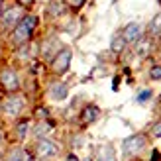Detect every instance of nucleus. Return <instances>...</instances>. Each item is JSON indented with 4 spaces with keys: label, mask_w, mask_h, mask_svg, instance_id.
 <instances>
[{
    "label": "nucleus",
    "mask_w": 161,
    "mask_h": 161,
    "mask_svg": "<svg viewBox=\"0 0 161 161\" xmlns=\"http://www.w3.org/2000/svg\"><path fill=\"white\" fill-rule=\"evenodd\" d=\"M149 77L155 79V80H159V79H161V67H153V69L149 71Z\"/></svg>",
    "instance_id": "16"
},
{
    "label": "nucleus",
    "mask_w": 161,
    "mask_h": 161,
    "mask_svg": "<svg viewBox=\"0 0 161 161\" xmlns=\"http://www.w3.org/2000/svg\"><path fill=\"white\" fill-rule=\"evenodd\" d=\"M98 114H100V110L96 108V106H86L83 110V114H80V120L88 124V122H94V120L98 118Z\"/></svg>",
    "instance_id": "9"
},
{
    "label": "nucleus",
    "mask_w": 161,
    "mask_h": 161,
    "mask_svg": "<svg viewBox=\"0 0 161 161\" xmlns=\"http://www.w3.org/2000/svg\"><path fill=\"white\" fill-rule=\"evenodd\" d=\"M57 151H59V147L55 146L53 142H49V140H42V142L37 143V155L43 157V159L57 155Z\"/></svg>",
    "instance_id": "6"
},
{
    "label": "nucleus",
    "mask_w": 161,
    "mask_h": 161,
    "mask_svg": "<svg viewBox=\"0 0 161 161\" xmlns=\"http://www.w3.org/2000/svg\"><path fill=\"white\" fill-rule=\"evenodd\" d=\"M149 96H151V91H142V92L138 94V102H146Z\"/></svg>",
    "instance_id": "18"
},
{
    "label": "nucleus",
    "mask_w": 161,
    "mask_h": 161,
    "mask_svg": "<svg viewBox=\"0 0 161 161\" xmlns=\"http://www.w3.org/2000/svg\"><path fill=\"white\" fill-rule=\"evenodd\" d=\"M161 31V14H157L153 20H151V24H149V34L151 36H157Z\"/></svg>",
    "instance_id": "14"
},
{
    "label": "nucleus",
    "mask_w": 161,
    "mask_h": 161,
    "mask_svg": "<svg viewBox=\"0 0 161 161\" xmlns=\"http://www.w3.org/2000/svg\"><path fill=\"white\" fill-rule=\"evenodd\" d=\"M124 45H126V42H124L122 36H114V39H112V43H110V47H112V51H114V53H120V51L124 49Z\"/></svg>",
    "instance_id": "13"
},
{
    "label": "nucleus",
    "mask_w": 161,
    "mask_h": 161,
    "mask_svg": "<svg viewBox=\"0 0 161 161\" xmlns=\"http://www.w3.org/2000/svg\"><path fill=\"white\" fill-rule=\"evenodd\" d=\"M140 36H142V28H140V24H136V22L128 24V26L124 28V31H122L124 42H138Z\"/></svg>",
    "instance_id": "7"
},
{
    "label": "nucleus",
    "mask_w": 161,
    "mask_h": 161,
    "mask_svg": "<svg viewBox=\"0 0 161 161\" xmlns=\"http://www.w3.org/2000/svg\"><path fill=\"white\" fill-rule=\"evenodd\" d=\"M26 132H28V122H22V124L18 126V138H24V136H26Z\"/></svg>",
    "instance_id": "17"
},
{
    "label": "nucleus",
    "mask_w": 161,
    "mask_h": 161,
    "mask_svg": "<svg viewBox=\"0 0 161 161\" xmlns=\"http://www.w3.org/2000/svg\"><path fill=\"white\" fill-rule=\"evenodd\" d=\"M67 161H77V157H75V155H69V159H67Z\"/></svg>",
    "instance_id": "26"
},
{
    "label": "nucleus",
    "mask_w": 161,
    "mask_h": 161,
    "mask_svg": "<svg viewBox=\"0 0 161 161\" xmlns=\"http://www.w3.org/2000/svg\"><path fill=\"white\" fill-rule=\"evenodd\" d=\"M22 155H24V151L22 149H14L10 155H8V161H20L22 159Z\"/></svg>",
    "instance_id": "15"
},
{
    "label": "nucleus",
    "mask_w": 161,
    "mask_h": 161,
    "mask_svg": "<svg viewBox=\"0 0 161 161\" xmlns=\"http://www.w3.org/2000/svg\"><path fill=\"white\" fill-rule=\"evenodd\" d=\"M36 24H37V18L36 16H26L24 20H20L18 22V26H16V30H14V42L16 43H26L28 39H30V36H31V31H34V28H36Z\"/></svg>",
    "instance_id": "1"
},
{
    "label": "nucleus",
    "mask_w": 161,
    "mask_h": 161,
    "mask_svg": "<svg viewBox=\"0 0 161 161\" xmlns=\"http://www.w3.org/2000/svg\"><path fill=\"white\" fill-rule=\"evenodd\" d=\"M67 2L73 6V8H80V6L85 4V0H67Z\"/></svg>",
    "instance_id": "21"
},
{
    "label": "nucleus",
    "mask_w": 161,
    "mask_h": 161,
    "mask_svg": "<svg viewBox=\"0 0 161 161\" xmlns=\"http://www.w3.org/2000/svg\"><path fill=\"white\" fill-rule=\"evenodd\" d=\"M98 161H116V155H114V149L110 146H104L98 149Z\"/></svg>",
    "instance_id": "11"
},
{
    "label": "nucleus",
    "mask_w": 161,
    "mask_h": 161,
    "mask_svg": "<svg viewBox=\"0 0 161 161\" xmlns=\"http://www.w3.org/2000/svg\"><path fill=\"white\" fill-rule=\"evenodd\" d=\"M18 2H20L22 6H30L31 2H34V0H18Z\"/></svg>",
    "instance_id": "25"
},
{
    "label": "nucleus",
    "mask_w": 161,
    "mask_h": 161,
    "mask_svg": "<svg viewBox=\"0 0 161 161\" xmlns=\"http://www.w3.org/2000/svg\"><path fill=\"white\" fill-rule=\"evenodd\" d=\"M47 130H49V126H47V124H42V126H37V136H39V134H45Z\"/></svg>",
    "instance_id": "23"
},
{
    "label": "nucleus",
    "mask_w": 161,
    "mask_h": 161,
    "mask_svg": "<svg viewBox=\"0 0 161 161\" xmlns=\"http://www.w3.org/2000/svg\"><path fill=\"white\" fill-rule=\"evenodd\" d=\"M146 51H147V43L142 42V43L138 45V53H140V55H146Z\"/></svg>",
    "instance_id": "20"
},
{
    "label": "nucleus",
    "mask_w": 161,
    "mask_h": 161,
    "mask_svg": "<svg viewBox=\"0 0 161 161\" xmlns=\"http://www.w3.org/2000/svg\"><path fill=\"white\" fill-rule=\"evenodd\" d=\"M151 134H153L155 138H161V122L153 124V128H151Z\"/></svg>",
    "instance_id": "19"
},
{
    "label": "nucleus",
    "mask_w": 161,
    "mask_h": 161,
    "mask_svg": "<svg viewBox=\"0 0 161 161\" xmlns=\"http://www.w3.org/2000/svg\"><path fill=\"white\" fill-rule=\"evenodd\" d=\"M51 96L55 100H63L67 96V85H63V83H55L51 86Z\"/></svg>",
    "instance_id": "10"
},
{
    "label": "nucleus",
    "mask_w": 161,
    "mask_h": 161,
    "mask_svg": "<svg viewBox=\"0 0 161 161\" xmlns=\"http://www.w3.org/2000/svg\"><path fill=\"white\" fill-rule=\"evenodd\" d=\"M20 16H22V10H20V8H10V10H6V12L2 14V26H4V28L16 26V24H18V20H20Z\"/></svg>",
    "instance_id": "8"
},
{
    "label": "nucleus",
    "mask_w": 161,
    "mask_h": 161,
    "mask_svg": "<svg viewBox=\"0 0 161 161\" xmlns=\"http://www.w3.org/2000/svg\"><path fill=\"white\" fill-rule=\"evenodd\" d=\"M71 65V49H61L57 55H55V59H53V71L55 73H65V71L69 69Z\"/></svg>",
    "instance_id": "3"
},
{
    "label": "nucleus",
    "mask_w": 161,
    "mask_h": 161,
    "mask_svg": "<svg viewBox=\"0 0 161 161\" xmlns=\"http://www.w3.org/2000/svg\"><path fill=\"white\" fill-rule=\"evenodd\" d=\"M0 83H2V86L6 88V91H18V77H16V73L12 69H4L2 73H0Z\"/></svg>",
    "instance_id": "4"
},
{
    "label": "nucleus",
    "mask_w": 161,
    "mask_h": 161,
    "mask_svg": "<svg viewBox=\"0 0 161 161\" xmlns=\"http://www.w3.org/2000/svg\"><path fill=\"white\" fill-rule=\"evenodd\" d=\"M20 161H34V159H31V155H30V153H24Z\"/></svg>",
    "instance_id": "24"
},
{
    "label": "nucleus",
    "mask_w": 161,
    "mask_h": 161,
    "mask_svg": "<svg viewBox=\"0 0 161 161\" xmlns=\"http://www.w3.org/2000/svg\"><path fill=\"white\" fill-rule=\"evenodd\" d=\"M0 142H2V134H0Z\"/></svg>",
    "instance_id": "27"
},
{
    "label": "nucleus",
    "mask_w": 161,
    "mask_h": 161,
    "mask_svg": "<svg viewBox=\"0 0 161 161\" xmlns=\"http://www.w3.org/2000/svg\"><path fill=\"white\" fill-rule=\"evenodd\" d=\"M22 108H24V98L22 96H10L8 100H4V112L8 116H18Z\"/></svg>",
    "instance_id": "5"
},
{
    "label": "nucleus",
    "mask_w": 161,
    "mask_h": 161,
    "mask_svg": "<svg viewBox=\"0 0 161 161\" xmlns=\"http://www.w3.org/2000/svg\"><path fill=\"white\" fill-rule=\"evenodd\" d=\"M86 161H91V159H86Z\"/></svg>",
    "instance_id": "28"
},
{
    "label": "nucleus",
    "mask_w": 161,
    "mask_h": 161,
    "mask_svg": "<svg viewBox=\"0 0 161 161\" xmlns=\"http://www.w3.org/2000/svg\"><path fill=\"white\" fill-rule=\"evenodd\" d=\"M143 146H146V138L143 136H130V138H126L122 147H124V153L126 155H134L138 153V151L143 149Z\"/></svg>",
    "instance_id": "2"
},
{
    "label": "nucleus",
    "mask_w": 161,
    "mask_h": 161,
    "mask_svg": "<svg viewBox=\"0 0 161 161\" xmlns=\"http://www.w3.org/2000/svg\"><path fill=\"white\" fill-rule=\"evenodd\" d=\"M36 114H37V118L45 120V118H47V110H45V108H37V112H36Z\"/></svg>",
    "instance_id": "22"
},
{
    "label": "nucleus",
    "mask_w": 161,
    "mask_h": 161,
    "mask_svg": "<svg viewBox=\"0 0 161 161\" xmlns=\"http://www.w3.org/2000/svg\"><path fill=\"white\" fill-rule=\"evenodd\" d=\"M63 12H65V2H63V0H53L51 6H49V14L51 16H59Z\"/></svg>",
    "instance_id": "12"
}]
</instances>
